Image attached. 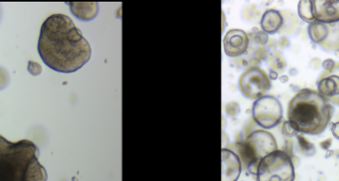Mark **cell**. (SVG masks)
I'll return each instance as SVG.
<instances>
[{"instance_id": "obj_19", "label": "cell", "mask_w": 339, "mask_h": 181, "mask_svg": "<svg viewBox=\"0 0 339 181\" xmlns=\"http://www.w3.org/2000/svg\"><path fill=\"white\" fill-rule=\"evenodd\" d=\"M8 83H9L8 73L3 68H0V90H3L4 88H6Z\"/></svg>"}, {"instance_id": "obj_1", "label": "cell", "mask_w": 339, "mask_h": 181, "mask_svg": "<svg viewBox=\"0 0 339 181\" xmlns=\"http://www.w3.org/2000/svg\"><path fill=\"white\" fill-rule=\"evenodd\" d=\"M43 62L60 73H74L92 57V48L73 20L64 14H53L43 23L38 41Z\"/></svg>"}, {"instance_id": "obj_4", "label": "cell", "mask_w": 339, "mask_h": 181, "mask_svg": "<svg viewBox=\"0 0 339 181\" xmlns=\"http://www.w3.org/2000/svg\"><path fill=\"white\" fill-rule=\"evenodd\" d=\"M235 147L238 148L237 155L248 170L253 173V168L257 172V167L262 159L278 150L276 139L272 134L259 130L253 132L245 141V143L237 144Z\"/></svg>"}, {"instance_id": "obj_12", "label": "cell", "mask_w": 339, "mask_h": 181, "mask_svg": "<svg viewBox=\"0 0 339 181\" xmlns=\"http://www.w3.org/2000/svg\"><path fill=\"white\" fill-rule=\"evenodd\" d=\"M284 26V16L282 13L275 9L267 10L261 19L262 30L269 35L278 33Z\"/></svg>"}, {"instance_id": "obj_6", "label": "cell", "mask_w": 339, "mask_h": 181, "mask_svg": "<svg viewBox=\"0 0 339 181\" xmlns=\"http://www.w3.org/2000/svg\"><path fill=\"white\" fill-rule=\"evenodd\" d=\"M252 115L257 125L265 130H270L282 122L283 107L277 98L265 95L254 103Z\"/></svg>"}, {"instance_id": "obj_13", "label": "cell", "mask_w": 339, "mask_h": 181, "mask_svg": "<svg viewBox=\"0 0 339 181\" xmlns=\"http://www.w3.org/2000/svg\"><path fill=\"white\" fill-rule=\"evenodd\" d=\"M69 6L73 15L82 21H91L99 14L97 2H72Z\"/></svg>"}, {"instance_id": "obj_11", "label": "cell", "mask_w": 339, "mask_h": 181, "mask_svg": "<svg viewBox=\"0 0 339 181\" xmlns=\"http://www.w3.org/2000/svg\"><path fill=\"white\" fill-rule=\"evenodd\" d=\"M242 171L239 157L232 151H222V181H237Z\"/></svg>"}, {"instance_id": "obj_14", "label": "cell", "mask_w": 339, "mask_h": 181, "mask_svg": "<svg viewBox=\"0 0 339 181\" xmlns=\"http://www.w3.org/2000/svg\"><path fill=\"white\" fill-rule=\"evenodd\" d=\"M320 47L328 52L339 50V22L326 24V35Z\"/></svg>"}, {"instance_id": "obj_16", "label": "cell", "mask_w": 339, "mask_h": 181, "mask_svg": "<svg viewBox=\"0 0 339 181\" xmlns=\"http://www.w3.org/2000/svg\"><path fill=\"white\" fill-rule=\"evenodd\" d=\"M298 140V146H299V152L306 156V157H312L316 154V148L314 144H312L310 141H308L305 137L302 135H297L296 136Z\"/></svg>"}, {"instance_id": "obj_15", "label": "cell", "mask_w": 339, "mask_h": 181, "mask_svg": "<svg viewBox=\"0 0 339 181\" xmlns=\"http://www.w3.org/2000/svg\"><path fill=\"white\" fill-rule=\"evenodd\" d=\"M298 12L300 18L306 23L311 24L316 21L313 14V0L300 1L298 5Z\"/></svg>"}, {"instance_id": "obj_21", "label": "cell", "mask_w": 339, "mask_h": 181, "mask_svg": "<svg viewBox=\"0 0 339 181\" xmlns=\"http://www.w3.org/2000/svg\"><path fill=\"white\" fill-rule=\"evenodd\" d=\"M332 133H333L334 137L339 141V121L333 124V126H332Z\"/></svg>"}, {"instance_id": "obj_17", "label": "cell", "mask_w": 339, "mask_h": 181, "mask_svg": "<svg viewBox=\"0 0 339 181\" xmlns=\"http://www.w3.org/2000/svg\"><path fill=\"white\" fill-rule=\"evenodd\" d=\"M283 134H284V136H286L288 138H293V137H296L297 135H299L296 128L289 121H286L283 124Z\"/></svg>"}, {"instance_id": "obj_18", "label": "cell", "mask_w": 339, "mask_h": 181, "mask_svg": "<svg viewBox=\"0 0 339 181\" xmlns=\"http://www.w3.org/2000/svg\"><path fill=\"white\" fill-rule=\"evenodd\" d=\"M43 71L42 66L39 63H36L34 61H30L28 63V72L33 76H39Z\"/></svg>"}, {"instance_id": "obj_3", "label": "cell", "mask_w": 339, "mask_h": 181, "mask_svg": "<svg viewBox=\"0 0 339 181\" xmlns=\"http://www.w3.org/2000/svg\"><path fill=\"white\" fill-rule=\"evenodd\" d=\"M334 108L318 91L302 89L288 106V121L299 134L318 136L331 123Z\"/></svg>"}, {"instance_id": "obj_20", "label": "cell", "mask_w": 339, "mask_h": 181, "mask_svg": "<svg viewBox=\"0 0 339 181\" xmlns=\"http://www.w3.org/2000/svg\"><path fill=\"white\" fill-rule=\"evenodd\" d=\"M337 63L333 60V59H327L323 62V68L325 69V71H332L336 68Z\"/></svg>"}, {"instance_id": "obj_5", "label": "cell", "mask_w": 339, "mask_h": 181, "mask_svg": "<svg viewBox=\"0 0 339 181\" xmlns=\"http://www.w3.org/2000/svg\"><path fill=\"white\" fill-rule=\"evenodd\" d=\"M256 175L257 181H294L296 178L291 156L279 150L260 161Z\"/></svg>"}, {"instance_id": "obj_2", "label": "cell", "mask_w": 339, "mask_h": 181, "mask_svg": "<svg viewBox=\"0 0 339 181\" xmlns=\"http://www.w3.org/2000/svg\"><path fill=\"white\" fill-rule=\"evenodd\" d=\"M39 148L31 141L13 143L0 135V181H47Z\"/></svg>"}, {"instance_id": "obj_8", "label": "cell", "mask_w": 339, "mask_h": 181, "mask_svg": "<svg viewBox=\"0 0 339 181\" xmlns=\"http://www.w3.org/2000/svg\"><path fill=\"white\" fill-rule=\"evenodd\" d=\"M318 92L330 103L339 106V64L332 71H325L318 81Z\"/></svg>"}, {"instance_id": "obj_10", "label": "cell", "mask_w": 339, "mask_h": 181, "mask_svg": "<svg viewBox=\"0 0 339 181\" xmlns=\"http://www.w3.org/2000/svg\"><path fill=\"white\" fill-rule=\"evenodd\" d=\"M313 14L317 22H339V0H313Z\"/></svg>"}, {"instance_id": "obj_9", "label": "cell", "mask_w": 339, "mask_h": 181, "mask_svg": "<svg viewBox=\"0 0 339 181\" xmlns=\"http://www.w3.org/2000/svg\"><path fill=\"white\" fill-rule=\"evenodd\" d=\"M249 46L248 35L240 29H232L224 38V49L229 57H239L245 54Z\"/></svg>"}, {"instance_id": "obj_7", "label": "cell", "mask_w": 339, "mask_h": 181, "mask_svg": "<svg viewBox=\"0 0 339 181\" xmlns=\"http://www.w3.org/2000/svg\"><path fill=\"white\" fill-rule=\"evenodd\" d=\"M239 88L246 98L258 100L271 89V80L265 71L253 67L242 74L239 80Z\"/></svg>"}]
</instances>
